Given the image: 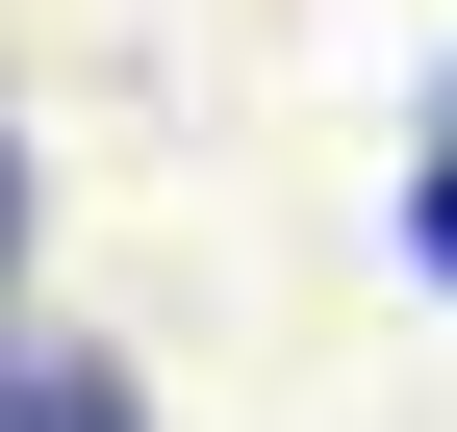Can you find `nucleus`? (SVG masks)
<instances>
[{
  "mask_svg": "<svg viewBox=\"0 0 457 432\" xmlns=\"http://www.w3.org/2000/svg\"><path fill=\"white\" fill-rule=\"evenodd\" d=\"M0 432H153V407H128V356H102V331H51V305H26V331H0Z\"/></svg>",
  "mask_w": 457,
  "mask_h": 432,
  "instance_id": "obj_1",
  "label": "nucleus"
},
{
  "mask_svg": "<svg viewBox=\"0 0 457 432\" xmlns=\"http://www.w3.org/2000/svg\"><path fill=\"white\" fill-rule=\"evenodd\" d=\"M0 331H26V102H0Z\"/></svg>",
  "mask_w": 457,
  "mask_h": 432,
  "instance_id": "obj_2",
  "label": "nucleus"
},
{
  "mask_svg": "<svg viewBox=\"0 0 457 432\" xmlns=\"http://www.w3.org/2000/svg\"><path fill=\"white\" fill-rule=\"evenodd\" d=\"M407 254H432V280H457V153H432V179H407Z\"/></svg>",
  "mask_w": 457,
  "mask_h": 432,
  "instance_id": "obj_3",
  "label": "nucleus"
}]
</instances>
